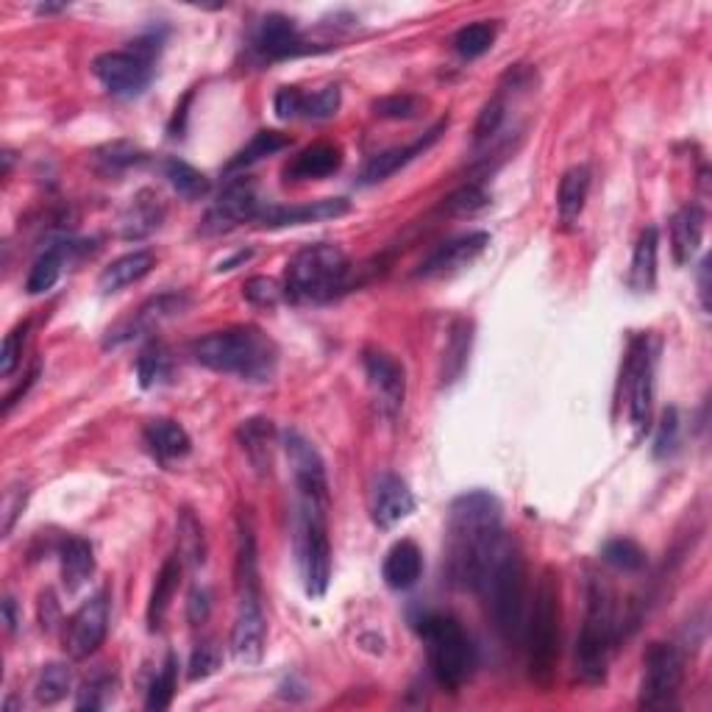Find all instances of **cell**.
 <instances>
[{
  "instance_id": "obj_1",
  "label": "cell",
  "mask_w": 712,
  "mask_h": 712,
  "mask_svg": "<svg viewBox=\"0 0 712 712\" xmlns=\"http://www.w3.org/2000/svg\"><path fill=\"white\" fill-rule=\"evenodd\" d=\"M501 501L488 490H468L449 507L445 576L460 590H482L504 545Z\"/></svg>"
},
{
  "instance_id": "obj_2",
  "label": "cell",
  "mask_w": 712,
  "mask_h": 712,
  "mask_svg": "<svg viewBox=\"0 0 712 712\" xmlns=\"http://www.w3.org/2000/svg\"><path fill=\"white\" fill-rule=\"evenodd\" d=\"M192 360L214 373H229L242 382L262 384L275 377L279 348L259 325H229L198 337L190 345Z\"/></svg>"
},
{
  "instance_id": "obj_3",
  "label": "cell",
  "mask_w": 712,
  "mask_h": 712,
  "mask_svg": "<svg viewBox=\"0 0 712 712\" xmlns=\"http://www.w3.org/2000/svg\"><path fill=\"white\" fill-rule=\"evenodd\" d=\"M234 588H237V618L231 626V651L242 665H257L264 654L268 640V621L262 610V584H259V556L257 538L248 518H240L237 529V560H234Z\"/></svg>"
},
{
  "instance_id": "obj_4",
  "label": "cell",
  "mask_w": 712,
  "mask_h": 712,
  "mask_svg": "<svg viewBox=\"0 0 712 712\" xmlns=\"http://www.w3.org/2000/svg\"><path fill=\"white\" fill-rule=\"evenodd\" d=\"M618 640L615 593L601 576L584 584V623L576 638V673L584 684H601Z\"/></svg>"
},
{
  "instance_id": "obj_5",
  "label": "cell",
  "mask_w": 712,
  "mask_h": 712,
  "mask_svg": "<svg viewBox=\"0 0 712 712\" xmlns=\"http://www.w3.org/2000/svg\"><path fill=\"white\" fill-rule=\"evenodd\" d=\"M560 576L551 568H545L540 573L538 590H534L529 621L523 623L529 679L540 690H549L556 676V662H560Z\"/></svg>"
},
{
  "instance_id": "obj_6",
  "label": "cell",
  "mask_w": 712,
  "mask_h": 712,
  "mask_svg": "<svg viewBox=\"0 0 712 712\" xmlns=\"http://www.w3.org/2000/svg\"><path fill=\"white\" fill-rule=\"evenodd\" d=\"M345 251L331 242L307 245L287 262L284 298L292 303H323L345 290L348 281Z\"/></svg>"
},
{
  "instance_id": "obj_7",
  "label": "cell",
  "mask_w": 712,
  "mask_h": 712,
  "mask_svg": "<svg viewBox=\"0 0 712 712\" xmlns=\"http://www.w3.org/2000/svg\"><path fill=\"white\" fill-rule=\"evenodd\" d=\"M423 643H427L429 668H432L434 682L449 693H460L477 668V649L468 638L465 626L454 615L432 612L418 623Z\"/></svg>"
},
{
  "instance_id": "obj_8",
  "label": "cell",
  "mask_w": 712,
  "mask_h": 712,
  "mask_svg": "<svg viewBox=\"0 0 712 712\" xmlns=\"http://www.w3.org/2000/svg\"><path fill=\"white\" fill-rule=\"evenodd\" d=\"M482 590L490 595L495 632L504 643H518L523 634V612H527V560L512 540H504Z\"/></svg>"
},
{
  "instance_id": "obj_9",
  "label": "cell",
  "mask_w": 712,
  "mask_h": 712,
  "mask_svg": "<svg viewBox=\"0 0 712 712\" xmlns=\"http://www.w3.org/2000/svg\"><path fill=\"white\" fill-rule=\"evenodd\" d=\"M325 510H329V504H323V501L298 499L295 549L309 599H323L331 582V543Z\"/></svg>"
},
{
  "instance_id": "obj_10",
  "label": "cell",
  "mask_w": 712,
  "mask_h": 712,
  "mask_svg": "<svg viewBox=\"0 0 712 712\" xmlns=\"http://www.w3.org/2000/svg\"><path fill=\"white\" fill-rule=\"evenodd\" d=\"M159 37H140L131 42L129 51H109L96 57L92 73L118 98H134L146 92V87L153 79V59H157Z\"/></svg>"
},
{
  "instance_id": "obj_11",
  "label": "cell",
  "mask_w": 712,
  "mask_h": 712,
  "mask_svg": "<svg viewBox=\"0 0 712 712\" xmlns=\"http://www.w3.org/2000/svg\"><path fill=\"white\" fill-rule=\"evenodd\" d=\"M684 682V654L673 643H651L643 656L640 710H671L676 706Z\"/></svg>"
},
{
  "instance_id": "obj_12",
  "label": "cell",
  "mask_w": 712,
  "mask_h": 712,
  "mask_svg": "<svg viewBox=\"0 0 712 712\" xmlns=\"http://www.w3.org/2000/svg\"><path fill=\"white\" fill-rule=\"evenodd\" d=\"M623 393H626L629 421L643 432L651 421V399H654V357L649 337L634 334L629 342L626 368H623Z\"/></svg>"
},
{
  "instance_id": "obj_13",
  "label": "cell",
  "mask_w": 712,
  "mask_h": 712,
  "mask_svg": "<svg viewBox=\"0 0 712 712\" xmlns=\"http://www.w3.org/2000/svg\"><path fill=\"white\" fill-rule=\"evenodd\" d=\"M112 615V595L109 590H98L84 601L64 623V651L70 660H87L103 645Z\"/></svg>"
},
{
  "instance_id": "obj_14",
  "label": "cell",
  "mask_w": 712,
  "mask_h": 712,
  "mask_svg": "<svg viewBox=\"0 0 712 712\" xmlns=\"http://www.w3.org/2000/svg\"><path fill=\"white\" fill-rule=\"evenodd\" d=\"M262 209L257 184L251 179H234L223 190V195L214 201L207 218L201 223V234H223V231L237 229L242 223H253Z\"/></svg>"
},
{
  "instance_id": "obj_15",
  "label": "cell",
  "mask_w": 712,
  "mask_h": 712,
  "mask_svg": "<svg viewBox=\"0 0 712 712\" xmlns=\"http://www.w3.org/2000/svg\"><path fill=\"white\" fill-rule=\"evenodd\" d=\"M251 53L259 62H284V59L318 53V48L307 46L298 34L295 23L284 14H264L251 34Z\"/></svg>"
},
{
  "instance_id": "obj_16",
  "label": "cell",
  "mask_w": 712,
  "mask_h": 712,
  "mask_svg": "<svg viewBox=\"0 0 712 712\" xmlns=\"http://www.w3.org/2000/svg\"><path fill=\"white\" fill-rule=\"evenodd\" d=\"M187 307H190V298H187L184 292H162V295H157V298H151V301L142 303L140 309H134L129 318H123L120 323H114L112 329L107 331V340H103V345L107 348L126 345V342L137 340V337H142V334H148L151 329H157L162 320L173 318V314H181Z\"/></svg>"
},
{
  "instance_id": "obj_17",
  "label": "cell",
  "mask_w": 712,
  "mask_h": 712,
  "mask_svg": "<svg viewBox=\"0 0 712 712\" xmlns=\"http://www.w3.org/2000/svg\"><path fill=\"white\" fill-rule=\"evenodd\" d=\"M362 365H365L368 384H371L373 395H377L382 415H399L407 399L404 365L399 360H393L388 351H379V348H368L365 357H362Z\"/></svg>"
},
{
  "instance_id": "obj_18",
  "label": "cell",
  "mask_w": 712,
  "mask_h": 712,
  "mask_svg": "<svg viewBox=\"0 0 712 712\" xmlns=\"http://www.w3.org/2000/svg\"><path fill=\"white\" fill-rule=\"evenodd\" d=\"M284 451L292 468V479H295L298 499H312L329 504V479H325V465L320 460L318 449L301 432L290 429L284 434Z\"/></svg>"
},
{
  "instance_id": "obj_19",
  "label": "cell",
  "mask_w": 712,
  "mask_h": 712,
  "mask_svg": "<svg viewBox=\"0 0 712 712\" xmlns=\"http://www.w3.org/2000/svg\"><path fill=\"white\" fill-rule=\"evenodd\" d=\"M488 245H490L488 231H471V234L454 237V240L434 248V251L418 264L415 275L418 279H443V275H451L457 273V270L477 262V259L488 251Z\"/></svg>"
},
{
  "instance_id": "obj_20",
  "label": "cell",
  "mask_w": 712,
  "mask_h": 712,
  "mask_svg": "<svg viewBox=\"0 0 712 712\" xmlns=\"http://www.w3.org/2000/svg\"><path fill=\"white\" fill-rule=\"evenodd\" d=\"M415 493L399 473H379L371 484L368 507L379 529H393L415 512Z\"/></svg>"
},
{
  "instance_id": "obj_21",
  "label": "cell",
  "mask_w": 712,
  "mask_h": 712,
  "mask_svg": "<svg viewBox=\"0 0 712 712\" xmlns=\"http://www.w3.org/2000/svg\"><path fill=\"white\" fill-rule=\"evenodd\" d=\"M351 212V203L345 198H320V201L292 203V207H279V203H268L259 209L253 223L259 229H287V225H303V223H320V220H334Z\"/></svg>"
},
{
  "instance_id": "obj_22",
  "label": "cell",
  "mask_w": 712,
  "mask_h": 712,
  "mask_svg": "<svg viewBox=\"0 0 712 712\" xmlns=\"http://www.w3.org/2000/svg\"><path fill=\"white\" fill-rule=\"evenodd\" d=\"M445 129H449V120H440V123H434L432 129L427 131V134L418 137L415 142H410V146L390 148V151L371 157L365 162V168H362L360 184L362 187H371V184H379V181L390 179L393 173H399L401 168H407V164L415 162L418 157H423V153H427L429 148L438 146L440 137L445 134Z\"/></svg>"
},
{
  "instance_id": "obj_23",
  "label": "cell",
  "mask_w": 712,
  "mask_h": 712,
  "mask_svg": "<svg viewBox=\"0 0 712 712\" xmlns=\"http://www.w3.org/2000/svg\"><path fill=\"white\" fill-rule=\"evenodd\" d=\"M81 245H84V242H76L70 240V237L51 242V245L37 257V262L31 264L29 279H26V292H29V295H42V292L51 290V287L62 279L64 264H68L76 253L84 251Z\"/></svg>"
},
{
  "instance_id": "obj_24",
  "label": "cell",
  "mask_w": 712,
  "mask_h": 712,
  "mask_svg": "<svg viewBox=\"0 0 712 712\" xmlns=\"http://www.w3.org/2000/svg\"><path fill=\"white\" fill-rule=\"evenodd\" d=\"M142 443H146L148 454L162 465H170L176 460H184L192 449L190 434L184 432V427L170 418H153L142 429Z\"/></svg>"
},
{
  "instance_id": "obj_25",
  "label": "cell",
  "mask_w": 712,
  "mask_h": 712,
  "mask_svg": "<svg viewBox=\"0 0 712 712\" xmlns=\"http://www.w3.org/2000/svg\"><path fill=\"white\" fill-rule=\"evenodd\" d=\"M342 168V148L334 142H314L284 164V181L325 179Z\"/></svg>"
},
{
  "instance_id": "obj_26",
  "label": "cell",
  "mask_w": 712,
  "mask_h": 712,
  "mask_svg": "<svg viewBox=\"0 0 712 712\" xmlns=\"http://www.w3.org/2000/svg\"><path fill=\"white\" fill-rule=\"evenodd\" d=\"M704 223L706 214L699 203H688L679 209L671 220V248L676 264H688L699 251L701 240H704Z\"/></svg>"
},
{
  "instance_id": "obj_27",
  "label": "cell",
  "mask_w": 712,
  "mask_h": 712,
  "mask_svg": "<svg viewBox=\"0 0 712 712\" xmlns=\"http://www.w3.org/2000/svg\"><path fill=\"white\" fill-rule=\"evenodd\" d=\"M164 207L162 198L151 190H140L126 207L123 220H120V231L126 240H142V237L153 234L162 225Z\"/></svg>"
},
{
  "instance_id": "obj_28",
  "label": "cell",
  "mask_w": 712,
  "mask_h": 712,
  "mask_svg": "<svg viewBox=\"0 0 712 712\" xmlns=\"http://www.w3.org/2000/svg\"><path fill=\"white\" fill-rule=\"evenodd\" d=\"M423 573V554L412 540H399L393 549L388 551L382 565V576L388 588L393 590H410L418 584Z\"/></svg>"
},
{
  "instance_id": "obj_29",
  "label": "cell",
  "mask_w": 712,
  "mask_h": 712,
  "mask_svg": "<svg viewBox=\"0 0 712 712\" xmlns=\"http://www.w3.org/2000/svg\"><path fill=\"white\" fill-rule=\"evenodd\" d=\"M153 264H157V257H153V251H148V248L126 253V257L114 259V262H109L107 268H103V273L98 275V290L107 292V295L109 292L123 290V287L134 284V281L146 279L153 270Z\"/></svg>"
},
{
  "instance_id": "obj_30",
  "label": "cell",
  "mask_w": 712,
  "mask_h": 712,
  "mask_svg": "<svg viewBox=\"0 0 712 712\" xmlns=\"http://www.w3.org/2000/svg\"><path fill=\"white\" fill-rule=\"evenodd\" d=\"M181 568H184L181 554L168 556L162 565V571H159L157 582H153L151 599H148V629H151V632L162 629L164 618H168L170 601H173L176 590H179V584H181Z\"/></svg>"
},
{
  "instance_id": "obj_31",
  "label": "cell",
  "mask_w": 712,
  "mask_h": 712,
  "mask_svg": "<svg viewBox=\"0 0 712 712\" xmlns=\"http://www.w3.org/2000/svg\"><path fill=\"white\" fill-rule=\"evenodd\" d=\"M59 562H62V582L68 593L84 588L92 573H96V551L81 538L64 540L62 551H59Z\"/></svg>"
},
{
  "instance_id": "obj_32",
  "label": "cell",
  "mask_w": 712,
  "mask_h": 712,
  "mask_svg": "<svg viewBox=\"0 0 712 712\" xmlns=\"http://www.w3.org/2000/svg\"><path fill=\"white\" fill-rule=\"evenodd\" d=\"M656 251H660V234L654 225L640 231L638 245L632 253V268H629V287L634 292H651L656 284Z\"/></svg>"
},
{
  "instance_id": "obj_33",
  "label": "cell",
  "mask_w": 712,
  "mask_h": 712,
  "mask_svg": "<svg viewBox=\"0 0 712 712\" xmlns=\"http://www.w3.org/2000/svg\"><path fill=\"white\" fill-rule=\"evenodd\" d=\"M590 190V170L584 164L565 170L560 179V190H556V209H560V220L565 225L576 223L582 214L584 201H588Z\"/></svg>"
},
{
  "instance_id": "obj_34",
  "label": "cell",
  "mask_w": 712,
  "mask_h": 712,
  "mask_svg": "<svg viewBox=\"0 0 712 712\" xmlns=\"http://www.w3.org/2000/svg\"><path fill=\"white\" fill-rule=\"evenodd\" d=\"M284 148H290V137L287 134H281V131H273V129L257 131V134H253L251 140H248L245 146H242L240 151L229 159V164H225V173H237V170L251 168V164L262 162V159L273 157V153L284 151Z\"/></svg>"
},
{
  "instance_id": "obj_35",
  "label": "cell",
  "mask_w": 712,
  "mask_h": 712,
  "mask_svg": "<svg viewBox=\"0 0 712 712\" xmlns=\"http://www.w3.org/2000/svg\"><path fill=\"white\" fill-rule=\"evenodd\" d=\"M471 342H473V323L471 320L460 318L454 320L449 331V342H445L443 351V384L457 382L462 377L468 365V357H471Z\"/></svg>"
},
{
  "instance_id": "obj_36",
  "label": "cell",
  "mask_w": 712,
  "mask_h": 712,
  "mask_svg": "<svg viewBox=\"0 0 712 712\" xmlns=\"http://www.w3.org/2000/svg\"><path fill=\"white\" fill-rule=\"evenodd\" d=\"M173 377V353L164 342L153 340L137 357V379H140L142 390H153L159 384L170 382Z\"/></svg>"
},
{
  "instance_id": "obj_37",
  "label": "cell",
  "mask_w": 712,
  "mask_h": 712,
  "mask_svg": "<svg viewBox=\"0 0 712 712\" xmlns=\"http://www.w3.org/2000/svg\"><path fill=\"white\" fill-rule=\"evenodd\" d=\"M237 438H240L242 451L248 454V460L253 462V468L264 471L270 465V449H273L275 429L268 418H251V421H242V427L237 429Z\"/></svg>"
},
{
  "instance_id": "obj_38",
  "label": "cell",
  "mask_w": 712,
  "mask_h": 712,
  "mask_svg": "<svg viewBox=\"0 0 712 712\" xmlns=\"http://www.w3.org/2000/svg\"><path fill=\"white\" fill-rule=\"evenodd\" d=\"M164 179H168L170 187H173L181 198H187V201H198V198L207 195L209 187H212L201 170H195L192 164H187L184 159L176 157L164 159Z\"/></svg>"
},
{
  "instance_id": "obj_39",
  "label": "cell",
  "mask_w": 712,
  "mask_h": 712,
  "mask_svg": "<svg viewBox=\"0 0 712 712\" xmlns=\"http://www.w3.org/2000/svg\"><path fill=\"white\" fill-rule=\"evenodd\" d=\"M73 688V671L64 662H48L37 679L34 695L42 706H53L64 699Z\"/></svg>"
},
{
  "instance_id": "obj_40",
  "label": "cell",
  "mask_w": 712,
  "mask_h": 712,
  "mask_svg": "<svg viewBox=\"0 0 712 712\" xmlns=\"http://www.w3.org/2000/svg\"><path fill=\"white\" fill-rule=\"evenodd\" d=\"M601 560L623 573H638L645 568V551L640 549L634 540L615 538V540H606L604 543V549H601Z\"/></svg>"
},
{
  "instance_id": "obj_41",
  "label": "cell",
  "mask_w": 712,
  "mask_h": 712,
  "mask_svg": "<svg viewBox=\"0 0 712 712\" xmlns=\"http://www.w3.org/2000/svg\"><path fill=\"white\" fill-rule=\"evenodd\" d=\"M179 551H181V560H187L190 565H203V556H207L203 527L190 510H181V518H179Z\"/></svg>"
},
{
  "instance_id": "obj_42",
  "label": "cell",
  "mask_w": 712,
  "mask_h": 712,
  "mask_svg": "<svg viewBox=\"0 0 712 712\" xmlns=\"http://www.w3.org/2000/svg\"><path fill=\"white\" fill-rule=\"evenodd\" d=\"M495 26L490 23H471L454 34V51L462 59H479L493 48Z\"/></svg>"
},
{
  "instance_id": "obj_43",
  "label": "cell",
  "mask_w": 712,
  "mask_h": 712,
  "mask_svg": "<svg viewBox=\"0 0 712 712\" xmlns=\"http://www.w3.org/2000/svg\"><path fill=\"white\" fill-rule=\"evenodd\" d=\"M176 673H179V660H176V654H168L162 671L153 676L151 688H148V710H168L176 695Z\"/></svg>"
},
{
  "instance_id": "obj_44",
  "label": "cell",
  "mask_w": 712,
  "mask_h": 712,
  "mask_svg": "<svg viewBox=\"0 0 712 712\" xmlns=\"http://www.w3.org/2000/svg\"><path fill=\"white\" fill-rule=\"evenodd\" d=\"M137 162H142V153L137 151L131 142H112V146L101 148L96 153V168L101 170L103 176H118L123 170L134 168Z\"/></svg>"
},
{
  "instance_id": "obj_45",
  "label": "cell",
  "mask_w": 712,
  "mask_h": 712,
  "mask_svg": "<svg viewBox=\"0 0 712 712\" xmlns=\"http://www.w3.org/2000/svg\"><path fill=\"white\" fill-rule=\"evenodd\" d=\"M114 690V676L109 671H96L92 676L84 679L79 690V699H76V710H103Z\"/></svg>"
},
{
  "instance_id": "obj_46",
  "label": "cell",
  "mask_w": 712,
  "mask_h": 712,
  "mask_svg": "<svg viewBox=\"0 0 712 712\" xmlns=\"http://www.w3.org/2000/svg\"><path fill=\"white\" fill-rule=\"evenodd\" d=\"M504 120H507V90L504 87H499V92L484 103L482 114H479L477 129H473L477 142L493 140V137L501 131V126H504Z\"/></svg>"
},
{
  "instance_id": "obj_47",
  "label": "cell",
  "mask_w": 712,
  "mask_h": 712,
  "mask_svg": "<svg viewBox=\"0 0 712 712\" xmlns=\"http://www.w3.org/2000/svg\"><path fill=\"white\" fill-rule=\"evenodd\" d=\"M220 665H223V649H220L218 640H201V643L192 649L187 676H190V682H201V679L212 676Z\"/></svg>"
},
{
  "instance_id": "obj_48",
  "label": "cell",
  "mask_w": 712,
  "mask_h": 712,
  "mask_svg": "<svg viewBox=\"0 0 712 712\" xmlns=\"http://www.w3.org/2000/svg\"><path fill=\"white\" fill-rule=\"evenodd\" d=\"M484 207H490V195L479 184H465L457 192H451L443 201V212L449 214H477Z\"/></svg>"
},
{
  "instance_id": "obj_49",
  "label": "cell",
  "mask_w": 712,
  "mask_h": 712,
  "mask_svg": "<svg viewBox=\"0 0 712 712\" xmlns=\"http://www.w3.org/2000/svg\"><path fill=\"white\" fill-rule=\"evenodd\" d=\"M337 109H340V87L337 84L323 87V90L312 92V96H307V92H303L301 118L325 120V118H334Z\"/></svg>"
},
{
  "instance_id": "obj_50",
  "label": "cell",
  "mask_w": 712,
  "mask_h": 712,
  "mask_svg": "<svg viewBox=\"0 0 712 712\" xmlns=\"http://www.w3.org/2000/svg\"><path fill=\"white\" fill-rule=\"evenodd\" d=\"M242 295L251 303H257V307H275L284 298V287L275 279H268V275H253L242 287Z\"/></svg>"
},
{
  "instance_id": "obj_51",
  "label": "cell",
  "mask_w": 712,
  "mask_h": 712,
  "mask_svg": "<svg viewBox=\"0 0 712 712\" xmlns=\"http://www.w3.org/2000/svg\"><path fill=\"white\" fill-rule=\"evenodd\" d=\"M26 331H29V323L18 325V329H12L7 334V340H3V348H0V373L3 377H12L14 371H18L20 365V357H23V340H26Z\"/></svg>"
},
{
  "instance_id": "obj_52",
  "label": "cell",
  "mask_w": 712,
  "mask_h": 712,
  "mask_svg": "<svg viewBox=\"0 0 712 712\" xmlns=\"http://www.w3.org/2000/svg\"><path fill=\"white\" fill-rule=\"evenodd\" d=\"M676 443H679V412L671 407V410L662 412V421L660 427H656V438H654L656 460L671 457L673 449H676Z\"/></svg>"
},
{
  "instance_id": "obj_53",
  "label": "cell",
  "mask_w": 712,
  "mask_h": 712,
  "mask_svg": "<svg viewBox=\"0 0 712 712\" xmlns=\"http://www.w3.org/2000/svg\"><path fill=\"white\" fill-rule=\"evenodd\" d=\"M379 118H390V120H410L415 118L418 109H421V101L415 96H388L382 101L373 103Z\"/></svg>"
},
{
  "instance_id": "obj_54",
  "label": "cell",
  "mask_w": 712,
  "mask_h": 712,
  "mask_svg": "<svg viewBox=\"0 0 712 712\" xmlns=\"http://www.w3.org/2000/svg\"><path fill=\"white\" fill-rule=\"evenodd\" d=\"M273 109L281 120L301 118L303 112V92L298 87H281L273 98Z\"/></svg>"
},
{
  "instance_id": "obj_55",
  "label": "cell",
  "mask_w": 712,
  "mask_h": 712,
  "mask_svg": "<svg viewBox=\"0 0 712 712\" xmlns=\"http://www.w3.org/2000/svg\"><path fill=\"white\" fill-rule=\"evenodd\" d=\"M26 507V488H12L7 493V499H3V534L12 532L14 521H18V515L23 512Z\"/></svg>"
},
{
  "instance_id": "obj_56",
  "label": "cell",
  "mask_w": 712,
  "mask_h": 712,
  "mask_svg": "<svg viewBox=\"0 0 712 712\" xmlns=\"http://www.w3.org/2000/svg\"><path fill=\"white\" fill-rule=\"evenodd\" d=\"M209 615V593L207 590H195V593L190 595V621L195 623H203Z\"/></svg>"
},
{
  "instance_id": "obj_57",
  "label": "cell",
  "mask_w": 712,
  "mask_h": 712,
  "mask_svg": "<svg viewBox=\"0 0 712 712\" xmlns=\"http://www.w3.org/2000/svg\"><path fill=\"white\" fill-rule=\"evenodd\" d=\"M40 621H42V629H46V632H51V629L57 626V599H53V593H42Z\"/></svg>"
},
{
  "instance_id": "obj_58",
  "label": "cell",
  "mask_w": 712,
  "mask_h": 712,
  "mask_svg": "<svg viewBox=\"0 0 712 712\" xmlns=\"http://www.w3.org/2000/svg\"><path fill=\"white\" fill-rule=\"evenodd\" d=\"M706 275H710V259H704L701 262V273H699V292H701V307L710 309V281H706Z\"/></svg>"
},
{
  "instance_id": "obj_59",
  "label": "cell",
  "mask_w": 712,
  "mask_h": 712,
  "mask_svg": "<svg viewBox=\"0 0 712 712\" xmlns=\"http://www.w3.org/2000/svg\"><path fill=\"white\" fill-rule=\"evenodd\" d=\"M248 259H251V251H240V253H234L231 259H223V262L218 264V270H220V273H223V270H234L237 264L248 262Z\"/></svg>"
},
{
  "instance_id": "obj_60",
  "label": "cell",
  "mask_w": 712,
  "mask_h": 712,
  "mask_svg": "<svg viewBox=\"0 0 712 712\" xmlns=\"http://www.w3.org/2000/svg\"><path fill=\"white\" fill-rule=\"evenodd\" d=\"M3 618H7L9 632H14V626H18V615H14V599H12V595H7V601H3Z\"/></svg>"
}]
</instances>
